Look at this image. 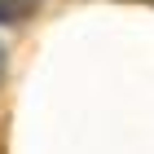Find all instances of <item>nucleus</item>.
<instances>
[{
  "instance_id": "f03ea898",
  "label": "nucleus",
  "mask_w": 154,
  "mask_h": 154,
  "mask_svg": "<svg viewBox=\"0 0 154 154\" xmlns=\"http://www.w3.org/2000/svg\"><path fill=\"white\" fill-rule=\"evenodd\" d=\"M5 57H9V53H5V44H0V79H5Z\"/></svg>"
},
{
  "instance_id": "f257e3e1",
  "label": "nucleus",
  "mask_w": 154,
  "mask_h": 154,
  "mask_svg": "<svg viewBox=\"0 0 154 154\" xmlns=\"http://www.w3.org/2000/svg\"><path fill=\"white\" fill-rule=\"evenodd\" d=\"M35 9H40V0H0V26L26 22V18H31Z\"/></svg>"
}]
</instances>
